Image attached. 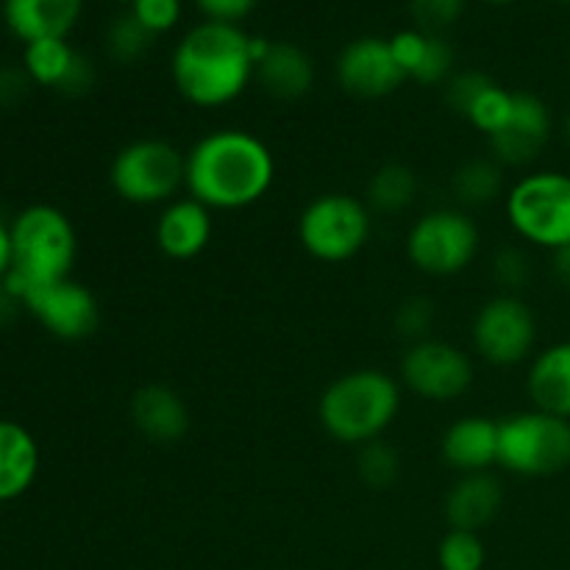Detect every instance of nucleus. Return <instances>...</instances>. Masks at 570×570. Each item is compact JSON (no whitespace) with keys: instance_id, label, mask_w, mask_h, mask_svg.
<instances>
[{"instance_id":"nucleus-16","label":"nucleus","mask_w":570,"mask_h":570,"mask_svg":"<svg viewBox=\"0 0 570 570\" xmlns=\"http://www.w3.org/2000/svg\"><path fill=\"white\" fill-rule=\"evenodd\" d=\"M212 209L189 195L161 206L154 223L156 248L173 262H189L204 254L212 243Z\"/></svg>"},{"instance_id":"nucleus-17","label":"nucleus","mask_w":570,"mask_h":570,"mask_svg":"<svg viewBox=\"0 0 570 570\" xmlns=\"http://www.w3.org/2000/svg\"><path fill=\"white\" fill-rule=\"evenodd\" d=\"M440 456L451 471L484 473L499 465V421L484 415H462L440 438Z\"/></svg>"},{"instance_id":"nucleus-13","label":"nucleus","mask_w":570,"mask_h":570,"mask_svg":"<svg viewBox=\"0 0 570 570\" xmlns=\"http://www.w3.org/2000/svg\"><path fill=\"white\" fill-rule=\"evenodd\" d=\"M334 76L345 95L360 100H382L406 83L404 70L395 61L390 39L356 37L340 50Z\"/></svg>"},{"instance_id":"nucleus-21","label":"nucleus","mask_w":570,"mask_h":570,"mask_svg":"<svg viewBox=\"0 0 570 570\" xmlns=\"http://www.w3.org/2000/svg\"><path fill=\"white\" fill-rule=\"evenodd\" d=\"M527 395L534 410L570 421V340H560L529 360Z\"/></svg>"},{"instance_id":"nucleus-25","label":"nucleus","mask_w":570,"mask_h":570,"mask_svg":"<svg viewBox=\"0 0 570 570\" xmlns=\"http://www.w3.org/2000/svg\"><path fill=\"white\" fill-rule=\"evenodd\" d=\"M421 193V178L404 161H387L379 167L365 187V204L379 215H401L410 209Z\"/></svg>"},{"instance_id":"nucleus-42","label":"nucleus","mask_w":570,"mask_h":570,"mask_svg":"<svg viewBox=\"0 0 570 570\" xmlns=\"http://www.w3.org/2000/svg\"><path fill=\"white\" fill-rule=\"evenodd\" d=\"M557 3H562V6H570V0H557Z\"/></svg>"},{"instance_id":"nucleus-3","label":"nucleus","mask_w":570,"mask_h":570,"mask_svg":"<svg viewBox=\"0 0 570 570\" xmlns=\"http://www.w3.org/2000/svg\"><path fill=\"white\" fill-rule=\"evenodd\" d=\"M404 401V387L382 367H356L334 379L317 401L323 432L343 445L371 443L384 438L395 423Z\"/></svg>"},{"instance_id":"nucleus-36","label":"nucleus","mask_w":570,"mask_h":570,"mask_svg":"<svg viewBox=\"0 0 570 570\" xmlns=\"http://www.w3.org/2000/svg\"><path fill=\"white\" fill-rule=\"evenodd\" d=\"M193 3L200 9L204 20L232 22V26H239V22L256 9L259 0H193Z\"/></svg>"},{"instance_id":"nucleus-38","label":"nucleus","mask_w":570,"mask_h":570,"mask_svg":"<svg viewBox=\"0 0 570 570\" xmlns=\"http://www.w3.org/2000/svg\"><path fill=\"white\" fill-rule=\"evenodd\" d=\"M549 267H551V276H554V282L560 284L566 293H570V245L551 250Z\"/></svg>"},{"instance_id":"nucleus-29","label":"nucleus","mask_w":570,"mask_h":570,"mask_svg":"<svg viewBox=\"0 0 570 570\" xmlns=\"http://www.w3.org/2000/svg\"><path fill=\"white\" fill-rule=\"evenodd\" d=\"M440 570H484L488 566V546L479 532L449 529L438 546Z\"/></svg>"},{"instance_id":"nucleus-27","label":"nucleus","mask_w":570,"mask_h":570,"mask_svg":"<svg viewBox=\"0 0 570 570\" xmlns=\"http://www.w3.org/2000/svg\"><path fill=\"white\" fill-rule=\"evenodd\" d=\"M156 37L131 14L122 11L106 28V53L117 61V65H137L139 59L148 56L154 48Z\"/></svg>"},{"instance_id":"nucleus-30","label":"nucleus","mask_w":570,"mask_h":570,"mask_svg":"<svg viewBox=\"0 0 570 570\" xmlns=\"http://www.w3.org/2000/svg\"><path fill=\"white\" fill-rule=\"evenodd\" d=\"M490 273H493V282L499 284L501 293L521 295L529 287V282H532L534 262L529 250L521 248V245H504V248L493 254Z\"/></svg>"},{"instance_id":"nucleus-20","label":"nucleus","mask_w":570,"mask_h":570,"mask_svg":"<svg viewBox=\"0 0 570 570\" xmlns=\"http://www.w3.org/2000/svg\"><path fill=\"white\" fill-rule=\"evenodd\" d=\"M83 14V0H3V22L22 45L67 39Z\"/></svg>"},{"instance_id":"nucleus-11","label":"nucleus","mask_w":570,"mask_h":570,"mask_svg":"<svg viewBox=\"0 0 570 570\" xmlns=\"http://www.w3.org/2000/svg\"><path fill=\"white\" fill-rule=\"evenodd\" d=\"M473 379H476L473 360L449 340H421V343L406 345L401 354V387L432 404L460 401L473 387Z\"/></svg>"},{"instance_id":"nucleus-2","label":"nucleus","mask_w":570,"mask_h":570,"mask_svg":"<svg viewBox=\"0 0 570 570\" xmlns=\"http://www.w3.org/2000/svg\"><path fill=\"white\" fill-rule=\"evenodd\" d=\"M250 33L232 22L204 20L189 28L170 56L176 92L198 109H223L234 104L254 81L248 50Z\"/></svg>"},{"instance_id":"nucleus-7","label":"nucleus","mask_w":570,"mask_h":570,"mask_svg":"<svg viewBox=\"0 0 570 570\" xmlns=\"http://www.w3.org/2000/svg\"><path fill=\"white\" fill-rule=\"evenodd\" d=\"M499 465L523 479L566 473L570 468V421L534 406L501 417Z\"/></svg>"},{"instance_id":"nucleus-12","label":"nucleus","mask_w":570,"mask_h":570,"mask_svg":"<svg viewBox=\"0 0 570 570\" xmlns=\"http://www.w3.org/2000/svg\"><path fill=\"white\" fill-rule=\"evenodd\" d=\"M22 309L31 312L45 332L65 343L92 337L100 323L98 298L87 284L76 282V278L33 284L22 301Z\"/></svg>"},{"instance_id":"nucleus-43","label":"nucleus","mask_w":570,"mask_h":570,"mask_svg":"<svg viewBox=\"0 0 570 570\" xmlns=\"http://www.w3.org/2000/svg\"><path fill=\"white\" fill-rule=\"evenodd\" d=\"M120 3H128V6H131V3H134V0H120Z\"/></svg>"},{"instance_id":"nucleus-28","label":"nucleus","mask_w":570,"mask_h":570,"mask_svg":"<svg viewBox=\"0 0 570 570\" xmlns=\"http://www.w3.org/2000/svg\"><path fill=\"white\" fill-rule=\"evenodd\" d=\"M356 476L371 490L393 488L401 476L399 449L393 443H387L384 438L360 445L356 449Z\"/></svg>"},{"instance_id":"nucleus-23","label":"nucleus","mask_w":570,"mask_h":570,"mask_svg":"<svg viewBox=\"0 0 570 570\" xmlns=\"http://www.w3.org/2000/svg\"><path fill=\"white\" fill-rule=\"evenodd\" d=\"M254 81L276 100H301L315 87V61L301 45L273 42L256 65Z\"/></svg>"},{"instance_id":"nucleus-40","label":"nucleus","mask_w":570,"mask_h":570,"mask_svg":"<svg viewBox=\"0 0 570 570\" xmlns=\"http://www.w3.org/2000/svg\"><path fill=\"white\" fill-rule=\"evenodd\" d=\"M560 134H562V139H566V145H568V148H570V109L566 111V117H562Z\"/></svg>"},{"instance_id":"nucleus-15","label":"nucleus","mask_w":570,"mask_h":570,"mask_svg":"<svg viewBox=\"0 0 570 570\" xmlns=\"http://www.w3.org/2000/svg\"><path fill=\"white\" fill-rule=\"evenodd\" d=\"M22 70L37 87L83 95L95 87V67L67 39H39L22 50Z\"/></svg>"},{"instance_id":"nucleus-5","label":"nucleus","mask_w":570,"mask_h":570,"mask_svg":"<svg viewBox=\"0 0 570 570\" xmlns=\"http://www.w3.org/2000/svg\"><path fill=\"white\" fill-rule=\"evenodd\" d=\"M14 267L26 282L50 284L70 278L78 259V234L70 217L50 204H31L11 220Z\"/></svg>"},{"instance_id":"nucleus-4","label":"nucleus","mask_w":570,"mask_h":570,"mask_svg":"<svg viewBox=\"0 0 570 570\" xmlns=\"http://www.w3.org/2000/svg\"><path fill=\"white\" fill-rule=\"evenodd\" d=\"M504 215L518 239L540 250L570 245V173L532 170L504 195Z\"/></svg>"},{"instance_id":"nucleus-24","label":"nucleus","mask_w":570,"mask_h":570,"mask_svg":"<svg viewBox=\"0 0 570 570\" xmlns=\"http://www.w3.org/2000/svg\"><path fill=\"white\" fill-rule=\"evenodd\" d=\"M507 176L504 165L493 156H473L462 161L451 176V193H454L460 209H482V206L495 204L507 195Z\"/></svg>"},{"instance_id":"nucleus-18","label":"nucleus","mask_w":570,"mask_h":570,"mask_svg":"<svg viewBox=\"0 0 570 570\" xmlns=\"http://www.w3.org/2000/svg\"><path fill=\"white\" fill-rule=\"evenodd\" d=\"M131 423L148 443L173 445L187 438L189 406L181 393L167 384H145L131 395Z\"/></svg>"},{"instance_id":"nucleus-32","label":"nucleus","mask_w":570,"mask_h":570,"mask_svg":"<svg viewBox=\"0 0 570 570\" xmlns=\"http://www.w3.org/2000/svg\"><path fill=\"white\" fill-rule=\"evenodd\" d=\"M434 304L423 295H415V298H406L404 304L395 309V332L406 340V343H421V340L432 337L434 328Z\"/></svg>"},{"instance_id":"nucleus-41","label":"nucleus","mask_w":570,"mask_h":570,"mask_svg":"<svg viewBox=\"0 0 570 570\" xmlns=\"http://www.w3.org/2000/svg\"><path fill=\"white\" fill-rule=\"evenodd\" d=\"M484 3H493V6H510V3H518V0H484Z\"/></svg>"},{"instance_id":"nucleus-14","label":"nucleus","mask_w":570,"mask_h":570,"mask_svg":"<svg viewBox=\"0 0 570 570\" xmlns=\"http://www.w3.org/2000/svg\"><path fill=\"white\" fill-rule=\"evenodd\" d=\"M554 137V117L540 95L515 89L512 115L499 134L488 139L490 156L504 167H529L540 159Z\"/></svg>"},{"instance_id":"nucleus-26","label":"nucleus","mask_w":570,"mask_h":570,"mask_svg":"<svg viewBox=\"0 0 570 570\" xmlns=\"http://www.w3.org/2000/svg\"><path fill=\"white\" fill-rule=\"evenodd\" d=\"M512 100H515V89L501 87V83H495L493 78H490V81L473 95V100L465 106L462 117H465L479 134H484V137L490 139L493 134H499L501 128L507 126V120H510Z\"/></svg>"},{"instance_id":"nucleus-33","label":"nucleus","mask_w":570,"mask_h":570,"mask_svg":"<svg viewBox=\"0 0 570 570\" xmlns=\"http://www.w3.org/2000/svg\"><path fill=\"white\" fill-rule=\"evenodd\" d=\"M465 6L468 0H410L415 28L426 33H440V37L445 28H451L465 14Z\"/></svg>"},{"instance_id":"nucleus-22","label":"nucleus","mask_w":570,"mask_h":570,"mask_svg":"<svg viewBox=\"0 0 570 570\" xmlns=\"http://www.w3.org/2000/svg\"><path fill=\"white\" fill-rule=\"evenodd\" d=\"M42 468L39 443L22 423L0 417V504L17 501L33 488Z\"/></svg>"},{"instance_id":"nucleus-35","label":"nucleus","mask_w":570,"mask_h":570,"mask_svg":"<svg viewBox=\"0 0 570 570\" xmlns=\"http://www.w3.org/2000/svg\"><path fill=\"white\" fill-rule=\"evenodd\" d=\"M429 42H432V33L421 31V28H404V31L393 33L390 37V48H393V56L395 61L401 65V70H404L406 81L412 78V72L421 67L423 56H426L429 50Z\"/></svg>"},{"instance_id":"nucleus-10","label":"nucleus","mask_w":570,"mask_h":570,"mask_svg":"<svg viewBox=\"0 0 570 570\" xmlns=\"http://www.w3.org/2000/svg\"><path fill=\"white\" fill-rule=\"evenodd\" d=\"M538 334V315L523 295H493L479 306L471 323L473 351L493 367H515L532 360Z\"/></svg>"},{"instance_id":"nucleus-31","label":"nucleus","mask_w":570,"mask_h":570,"mask_svg":"<svg viewBox=\"0 0 570 570\" xmlns=\"http://www.w3.org/2000/svg\"><path fill=\"white\" fill-rule=\"evenodd\" d=\"M454 65H456V56L449 39L440 37V33H432V42H429L426 56H423L421 67L412 72L410 81H417L421 87H440V83L445 87V81L454 76Z\"/></svg>"},{"instance_id":"nucleus-39","label":"nucleus","mask_w":570,"mask_h":570,"mask_svg":"<svg viewBox=\"0 0 570 570\" xmlns=\"http://www.w3.org/2000/svg\"><path fill=\"white\" fill-rule=\"evenodd\" d=\"M14 267V245H11V223L0 217V278Z\"/></svg>"},{"instance_id":"nucleus-8","label":"nucleus","mask_w":570,"mask_h":570,"mask_svg":"<svg viewBox=\"0 0 570 570\" xmlns=\"http://www.w3.org/2000/svg\"><path fill=\"white\" fill-rule=\"evenodd\" d=\"M479 250H482V232L471 212L460 206L423 212L406 232V259L423 276H460L476 262Z\"/></svg>"},{"instance_id":"nucleus-9","label":"nucleus","mask_w":570,"mask_h":570,"mask_svg":"<svg viewBox=\"0 0 570 570\" xmlns=\"http://www.w3.org/2000/svg\"><path fill=\"white\" fill-rule=\"evenodd\" d=\"M373 234V212L348 193H323L298 215V243L312 259L340 265L362 254Z\"/></svg>"},{"instance_id":"nucleus-34","label":"nucleus","mask_w":570,"mask_h":570,"mask_svg":"<svg viewBox=\"0 0 570 570\" xmlns=\"http://www.w3.org/2000/svg\"><path fill=\"white\" fill-rule=\"evenodd\" d=\"M181 9V0H134L128 11H131L154 37H161V33H170L173 28L178 26Z\"/></svg>"},{"instance_id":"nucleus-1","label":"nucleus","mask_w":570,"mask_h":570,"mask_svg":"<svg viewBox=\"0 0 570 570\" xmlns=\"http://www.w3.org/2000/svg\"><path fill=\"white\" fill-rule=\"evenodd\" d=\"M276 181V156L245 128H215L187 150L184 189L212 212L256 206Z\"/></svg>"},{"instance_id":"nucleus-19","label":"nucleus","mask_w":570,"mask_h":570,"mask_svg":"<svg viewBox=\"0 0 570 570\" xmlns=\"http://www.w3.org/2000/svg\"><path fill=\"white\" fill-rule=\"evenodd\" d=\"M504 484H501V479L493 471L465 473L445 493L443 512L445 521H449V529L482 532L504 510Z\"/></svg>"},{"instance_id":"nucleus-37","label":"nucleus","mask_w":570,"mask_h":570,"mask_svg":"<svg viewBox=\"0 0 570 570\" xmlns=\"http://www.w3.org/2000/svg\"><path fill=\"white\" fill-rule=\"evenodd\" d=\"M31 87V78L26 76V70H17V67H0V106H11L22 98Z\"/></svg>"},{"instance_id":"nucleus-6","label":"nucleus","mask_w":570,"mask_h":570,"mask_svg":"<svg viewBox=\"0 0 570 570\" xmlns=\"http://www.w3.org/2000/svg\"><path fill=\"white\" fill-rule=\"evenodd\" d=\"M187 178V154L161 137H139L122 145L109 165V184L131 206H167Z\"/></svg>"}]
</instances>
